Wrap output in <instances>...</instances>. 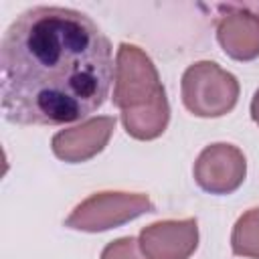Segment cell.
Returning a JSON list of instances; mask_svg holds the SVG:
<instances>
[{"label": "cell", "mask_w": 259, "mask_h": 259, "mask_svg": "<svg viewBox=\"0 0 259 259\" xmlns=\"http://www.w3.org/2000/svg\"><path fill=\"white\" fill-rule=\"evenodd\" d=\"M115 79L111 42L81 10L32 6L0 42V95L6 121L65 125L97 111Z\"/></svg>", "instance_id": "1"}, {"label": "cell", "mask_w": 259, "mask_h": 259, "mask_svg": "<svg viewBox=\"0 0 259 259\" xmlns=\"http://www.w3.org/2000/svg\"><path fill=\"white\" fill-rule=\"evenodd\" d=\"M113 105L127 136L140 142L160 138L170 121L166 89L152 59L136 45L121 42L115 55Z\"/></svg>", "instance_id": "2"}, {"label": "cell", "mask_w": 259, "mask_h": 259, "mask_svg": "<svg viewBox=\"0 0 259 259\" xmlns=\"http://www.w3.org/2000/svg\"><path fill=\"white\" fill-rule=\"evenodd\" d=\"M182 103L196 117H223L239 101V81L212 61L190 65L180 83Z\"/></svg>", "instance_id": "3"}, {"label": "cell", "mask_w": 259, "mask_h": 259, "mask_svg": "<svg viewBox=\"0 0 259 259\" xmlns=\"http://www.w3.org/2000/svg\"><path fill=\"white\" fill-rule=\"evenodd\" d=\"M154 210L156 206L148 194L105 190V192H95L85 200H81L65 219V227L83 233H101L121 227Z\"/></svg>", "instance_id": "4"}, {"label": "cell", "mask_w": 259, "mask_h": 259, "mask_svg": "<svg viewBox=\"0 0 259 259\" xmlns=\"http://www.w3.org/2000/svg\"><path fill=\"white\" fill-rule=\"evenodd\" d=\"M247 176L245 154L233 144H210L206 146L194 162L196 184L210 194H231L235 192Z\"/></svg>", "instance_id": "5"}, {"label": "cell", "mask_w": 259, "mask_h": 259, "mask_svg": "<svg viewBox=\"0 0 259 259\" xmlns=\"http://www.w3.org/2000/svg\"><path fill=\"white\" fill-rule=\"evenodd\" d=\"M138 241L148 259H190L198 247V223L194 217L158 221L144 227Z\"/></svg>", "instance_id": "6"}, {"label": "cell", "mask_w": 259, "mask_h": 259, "mask_svg": "<svg viewBox=\"0 0 259 259\" xmlns=\"http://www.w3.org/2000/svg\"><path fill=\"white\" fill-rule=\"evenodd\" d=\"M113 130H115V117L111 115L89 117L75 127L57 132L51 140L53 154L69 164L87 162L107 146Z\"/></svg>", "instance_id": "7"}, {"label": "cell", "mask_w": 259, "mask_h": 259, "mask_svg": "<svg viewBox=\"0 0 259 259\" xmlns=\"http://www.w3.org/2000/svg\"><path fill=\"white\" fill-rule=\"evenodd\" d=\"M217 40L235 61L259 57V14L249 8H227L217 20Z\"/></svg>", "instance_id": "8"}, {"label": "cell", "mask_w": 259, "mask_h": 259, "mask_svg": "<svg viewBox=\"0 0 259 259\" xmlns=\"http://www.w3.org/2000/svg\"><path fill=\"white\" fill-rule=\"evenodd\" d=\"M231 249L237 257L259 259V206L245 210L231 233Z\"/></svg>", "instance_id": "9"}, {"label": "cell", "mask_w": 259, "mask_h": 259, "mask_svg": "<svg viewBox=\"0 0 259 259\" xmlns=\"http://www.w3.org/2000/svg\"><path fill=\"white\" fill-rule=\"evenodd\" d=\"M101 259H148L140 247V241L134 237H119L107 243L101 251Z\"/></svg>", "instance_id": "10"}, {"label": "cell", "mask_w": 259, "mask_h": 259, "mask_svg": "<svg viewBox=\"0 0 259 259\" xmlns=\"http://www.w3.org/2000/svg\"><path fill=\"white\" fill-rule=\"evenodd\" d=\"M251 117H253V121L259 125V89L255 91V95H253V99H251Z\"/></svg>", "instance_id": "11"}]
</instances>
